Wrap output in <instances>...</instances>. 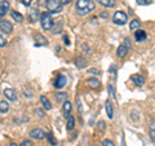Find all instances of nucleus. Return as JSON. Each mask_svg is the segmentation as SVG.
Returning a JSON list of instances; mask_svg holds the SVG:
<instances>
[{
    "label": "nucleus",
    "mask_w": 155,
    "mask_h": 146,
    "mask_svg": "<svg viewBox=\"0 0 155 146\" xmlns=\"http://www.w3.org/2000/svg\"><path fill=\"white\" fill-rule=\"evenodd\" d=\"M75 9L80 16H85L94 11V3L92 0H78L75 4Z\"/></svg>",
    "instance_id": "nucleus-1"
},
{
    "label": "nucleus",
    "mask_w": 155,
    "mask_h": 146,
    "mask_svg": "<svg viewBox=\"0 0 155 146\" xmlns=\"http://www.w3.org/2000/svg\"><path fill=\"white\" fill-rule=\"evenodd\" d=\"M45 7L48 13H60L62 11V4L58 0H47Z\"/></svg>",
    "instance_id": "nucleus-2"
},
{
    "label": "nucleus",
    "mask_w": 155,
    "mask_h": 146,
    "mask_svg": "<svg viewBox=\"0 0 155 146\" xmlns=\"http://www.w3.org/2000/svg\"><path fill=\"white\" fill-rule=\"evenodd\" d=\"M40 22H41V27L44 30H51L53 27V18L51 16V13H43L40 17Z\"/></svg>",
    "instance_id": "nucleus-3"
},
{
    "label": "nucleus",
    "mask_w": 155,
    "mask_h": 146,
    "mask_svg": "<svg viewBox=\"0 0 155 146\" xmlns=\"http://www.w3.org/2000/svg\"><path fill=\"white\" fill-rule=\"evenodd\" d=\"M113 21L115 25H119V26H123L127 23L128 21V17H127V14L123 13V12H116L114 14V17H113Z\"/></svg>",
    "instance_id": "nucleus-4"
},
{
    "label": "nucleus",
    "mask_w": 155,
    "mask_h": 146,
    "mask_svg": "<svg viewBox=\"0 0 155 146\" xmlns=\"http://www.w3.org/2000/svg\"><path fill=\"white\" fill-rule=\"evenodd\" d=\"M0 31L5 32V34H11L13 31V26L9 21H0Z\"/></svg>",
    "instance_id": "nucleus-5"
},
{
    "label": "nucleus",
    "mask_w": 155,
    "mask_h": 146,
    "mask_svg": "<svg viewBox=\"0 0 155 146\" xmlns=\"http://www.w3.org/2000/svg\"><path fill=\"white\" fill-rule=\"evenodd\" d=\"M30 136L32 138H36V140H43L45 137V132L43 129L40 128H35V129H32L31 132H30Z\"/></svg>",
    "instance_id": "nucleus-6"
},
{
    "label": "nucleus",
    "mask_w": 155,
    "mask_h": 146,
    "mask_svg": "<svg viewBox=\"0 0 155 146\" xmlns=\"http://www.w3.org/2000/svg\"><path fill=\"white\" fill-rule=\"evenodd\" d=\"M128 52H129V48L123 43V44H120V45L118 47V51H116V56H118L119 58H123V57L127 56Z\"/></svg>",
    "instance_id": "nucleus-7"
},
{
    "label": "nucleus",
    "mask_w": 155,
    "mask_h": 146,
    "mask_svg": "<svg viewBox=\"0 0 155 146\" xmlns=\"http://www.w3.org/2000/svg\"><path fill=\"white\" fill-rule=\"evenodd\" d=\"M130 80L138 87H142L145 84V78L142 75H138V74H134V75L130 76Z\"/></svg>",
    "instance_id": "nucleus-8"
},
{
    "label": "nucleus",
    "mask_w": 155,
    "mask_h": 146,
    "mask_svg": "<svg viewBox=\"0 0 155 146\" xmlns=\"http://www.w3.org/2000/svg\"><path fill=\"white\" fill-rule=\"evenodd\" d=\"M4 96H5L8 100H11V101H16V100H17V93H16V91L12 89V88L4 89Z\"/></svg>",
    "instance_id": "nucleus-9"
},
{
    "label": "nucleus",
    "mask_w": 155,
    "mask_h": 146,
    "mask_svg": "<svg viewBox=\"0 0 155 146\" xmlns=\"http://www.w3.org/2000/svg\"><path fill=\"white\" fill-rule=\"evenodd\" d=\"M66 83H67L66 76H64V75H60V76L57 78L56 83H54V87H56V88H58V89H61V88H64V87L66 85Z\"/></svg>",
    "instance_id": "nucleus-10"
},
{
    "label": "nucleus",
    "mask_w": 155,
    "mask_h": 146,
    "mask_svg": "<svg viewBox=\"0 0 155 146\" xmlns=\"http://www.w3.org/2000/svg\"><path fill=\"white\" fill-rule=\"evenodd\" d=\"M9 7L11 5H9V3L7 2V0H3L2 4H0V18L7 14V12L9 11Z\"/></svg>",
    "instance_id": "nucleus-11"
},
{
    "label": "nucleus",
    "mask_w": 155,
    "mask_h": 146,
    "mask_svg": "<svg viewBox=\"0 0 155 146\" xmlns=\"http://www.w3.org/2000/svg\"><path fill=\"white\" fill-rule=\"evenodd\" d=\"M105 109H106V114H107L109 119H113L114 118V110H113V105L109 100H106L105 102Z\"/></svg>",
    "instance_id": "nucleus-12"
},
{
    "label": "nucleus",
    "mask_w": 155,
    "mask_h": 146,
    "mask_svg": "<svg viewBox=\"0 0 155 146\" xmlns=\"http://www.w3.org/2000/svg\"><path fill=\"white\" fill-rule=\"evenodd\" d=\"M35 40H36V43H35V47H40V45H48V40L47 39L43 36V35H40V34H36V36H35Z\"/></svg>",
    "instance_id": "nucleus-13"
},
{
    "label": "nucleus",
    "mask_w": 155,
    "mask_h": 146,
    "mask_svg": "<svg viewBox=\"0 0 155 146\" xmlns=\"http://www.w3.org/2000/svg\"><path fill=\"white\" fill-rule=\"evenodd\" d=\"M71 109H72L71 102H70V101H65V102H64V108H62V111H64V115L66 116V118H67V116H70Z\"/></svg>",
    "instance_id": "nucleus-14"
},
{
    "label": "nucleus",
    "mask_w": 155,
    "mask_h": 146,
    "mask_svg": "<svg viewBox=\"0 0 155 146\" xmlns=\"http://www.w3.org/2000/svg\"><path fill=\"white\" fill-rule=\"evenodd\" d=\"M87 83H88V85L91 87V88H93V89L100 88V80L96 79V78H89Z\"/></svg>",
    "instance_id": "nucleus-15"
},
{
    "label": "nucleus",
    "mask_w": 155,
    "mask_h": 146,
    "mask_svg": "<svg viewBox=\"0 0 155 146\" xmlns=\"http://www.w3.org/2000/svg\"><path fill=\"white\" fill-rule=\"evenodd\" d=\"M101 5H104V7H106V8H113V7H115V4H116V2L115 0H97Z\"/></svg>",
    "instance_id": "nucleus-16"
},
{
    "label": "nucleus",
    "mask_w": 155,
    "mask_h": 146,
    "mask_svg": "<svg viewBox=\"0 0 155 146\" xmlns=\"http://www.w3.org/2000/svg\"><path fill=\"white\" fill-rule=\"evenodd\" d=\"M136 40H137L138 43L140 41H143L145 40V39H146V32H145L143 30H140V28H138V31H136Z\"/></svg>",
    "instance_id": "nucleus-17"
},
{
    "label": "nucleus",
    "mask_w": 155,
    "mask_h": 146,
    "mask_svg": "<svg viewBox=\"0 0 155 146\" xmlns=\"http://www.w3.org/2000/svg\"><path fill=\"white\" fill-rule=\"evenodd\" d=\"M40 102L43 104V108H44L45 110H51L52 109V104H51L49 100H48L45 96H41L40 97Z\"/></svg>",
    "instance_id": "nucleus-18"
},
{
    "label": "nucleus",
    "mask_w": 155,
    "mask_h": 146,
    "mask_svg": "<svg viewBox=\"0 0 155 146\" xmlns=\"http://www.w3.org/2000/svg\"><path fill=\"white\" fill-rule=\"evenodd\" d=\"M75 64H76V66L79 67V69H83V67L87 66V60L84 57H78L75 60Z\"/></svg>",
    "instance_id": "nucleus-19"
},
{
    "label": "nucleus",
    "mask_w": 155,
    "mask_h": 146,
    "mask_svg": "<svg viewBox=\"0 0 155 146\" xmlns=\"http://www.w3.org/2000/svg\"><path fill=\"white\" fill-rule=\"evenodd\" d=\"M140 25H141V22H140L138 19H133V21L129 23V28L132 31H134V30H137V28H140Z\"/></svg>",
    "instance_id": "nucleus-20"
},
{
    "label": "nucleus",
    "mask_w": 155,
    "mask_h": 146,
    "mask_svg": "<svg viewBox=\"0 0 155 146\" xmlns=\"http://www.w3.org/2000/svg\"><path fill=\"white\" fill-rule=\"evenodd\" d=\"M9 104L5 101H0V113H8Z\"/></svg>",
    "instance_id": "nucleus-21"
},
{
    "label": "nucleus",
    "mask_w": 155,
    "mask_h": 146,
    "mask_svg": "<svg viewBox=\"0 0 155 146\" xmlns=\"http://www.w3.org/2000/svg\"><path fill=\"white\" fill-rule=\"evenodd\" d=\"M75 127V119L74 116H69V121H67V131H72Z\"/></svg>",
    "instance_id": "nucleus-22"
},
{
    "label": "nucleus",
    "mask_w": 155,
    "mask_h": 146,
    "mask_svg": "<svg viewBox=\"0 0 155 146\" xmlns=\"http://www.w3.org/2000/svg\"><path fill=\"white\" fill-rule=\"evenodd\" d=\"M56 100H57V102H65V101H67V93H57L56 95Z\"/></svg>",
    "instance_id": "nucleus-23"
},
{
    "label": "nucleus",
    "mask_w": 155,
    "mask_h": 146,
    "mask_svg": "<svg viewBox=\"0 0 155 146\" xmlns=\"http://www.w3.org/2000/svg\"><path fill=\"white\" fill-rule=\"evenodd\" d=\"M11 14H12V18L16 19L17 22H22V21H23V16H22L21 13H18V12H12Z\"/></svg>",
    "instance_id": "nucleus-24"
},
{
    "label": "nucleus",
    "mask_w": 155,
    "mask_h": 146,
    "mask_svg": "<svg viewBox=\"0 0 155 146\" xmlns=\"http://www.w3.org/2000/svg\"><path fill=\"white\" fill-rule=\"evenodd\" d=\"M38 16H39V11H38V9H32L31 13H30V19H31V22H35L36 19H38Z\"/></svg>",
    "instance_id": "nucleus-25"
},
{
    "label": "nucleus",
    "mask_w": 155,
    "mask_h": 146,
    "mask_svg": "<svg viewBox=\"0 0 155 146\" xmlns=\"http://www.w3.org/2000/svg\"><path fill=\"white\" fill-rule=\"evenodd\" d=\"M45 136H47V138L49 140V142H51V145H52V146H56V145H57V140H56L54 137H53V134H52L51 132H49V133H47Z\"/></svg>",
    "instance_id": "nucleus-26"
},
{
    "label": "nucleus",
    "mask_w": 155,
    "mask_h": 146,
    "mask_svg": "<svg viewBox=\"0 0 155 146\" xmlns=\"http://www.w3.org/2000/svg\"><path fill=\"white\" fill-rule=\"evenodd\" d=\"M109 91H110V95L113 98H116V95H115V89H114V85L113 84H109Z\"/></svg>",
    "instance_id": "nucleus-27"
},
{
    "label": "nucleus",
    "mask_w": 155,
    "mask_h": 146,
    "mask_svg": "<svg viewBox=\"0 0 155 146\" xmlns=\"http://www.w3.org/2000/svg\"><path fill=\"white\" fill-rule=\"evenodd\" d=\"M150 137H151L153 142L155 144V125H153L151 129H150Z\"/></svg>",
    "instance_id": "nucleus-28"
},
{
    "label": "nucleus",
    "mask_w": 155,
    "mask_h": 146,
    "mask_svg": "<svg viewBox=\"0 0 155 146\" xmlns=\"http://www.w3.org/2000/svg\"><path fill=\"white\" fill-rule=\"evenodd\" d=\"M153 0H137V4L138 5H147V4H150Z\"/></svg>",
    "instance_id": "nucleus-29"
},
{
    "label": "nucleus",
    "mask_w": 155,
    "mask_h": 146,
    "mask_svg": "<svg viewBox=\"0 0 155 146\" xmlns=\"http://www.w3.org/2000/svg\"><path fill=\"white\" fill-rule=\"evenodd\" d=\"M7 44H8V41L5 40V38L0 35V47H5Z\"/></svg>",
    "instance_id": "nucleus-30"
},
{
    "label": "nucleus",
    "mask_w": 155,
    "mask_h": 146,
    "mask_svg": "<svg viewBox=\"0 0 155 146\" xmlns=\"http://www.w3.org/2000/svg\"><path fill=\"white\" fill-rule=\"evenodd\" d=\"M102 146H115L113 141H110V140H105L104 142H102Z\"/></svg>",
    "instance_id": "nucleus-31"
},
{
    "label": "nucleus",
    "mask_w": 155,
    "mask_h": 146,
    "mask_svg": "<svg viewBox=\"0 0 155 146\" xmlns=\"http://www.w3.org/2000/svg\"><path fill=\"white\" fill-rule=\"evenodd\" d=\"M35 113H36V115L39 116V118H44V111H43L41 109H36Z\"/></svg>",
    "instance_id": "nucleus-32"
},
{
    "label": "nucleus",
    "mask_w": 155,
    "mask_h": 146,
    "mask_svg": "<svg viewBox=\"0 0 155 146\" xmlns=\"http://www.w3.org/2000/svg\"><path fill=\"white\" fill-rule=\"evenodd\" d=\"M105 127H106L105 121H100V123H98V129L101 131V132H104V131H105Z\"/></svg>",
    "instance_id": "nucleus-33"
},
{
    "label": "nucleus",
    "mask_w": 155,
    "mask_h": 146,
    "mask_svg": "<svg viewBox=\"0 0 155 146\" xmlns=\"http://www.w3.org/2000/svg\"><path fill=\"white\" fill-rule=\"evenodd\" d=\"M23 5H26V7H28V5H31V3H32V0H19Z\"/></svg>",
    "instance_id": "nucleus-34"
},
{
    "label": "nucleus",
    "mask_w": 155,
    "mask_h": 146,
    "mask_svg": "<svg viewBox=\"0 0 155 146\" xmlns=\"http://www.w3.org/2000/svg\"><path fill=\"white\" fill-rule=\"evenodd\" d=\"M19 146H32V142H31V141H28V140H26V141H23V142Z\"/></svg>",
    "instance_id": "nucleus-35"
},
{
    "label": "nucleus",
    "mask_w": 155,
    "mask_h": 146,
    "mask_svg": "<svg viewBox=\"0 0 155 146\" xmlns=\"http://www.w3.org/2000/svg\"><path fill=\"white\" fill-rule=\"evenodd\" d=\"M64 43H65L66 45H70V40H69V38H67L66 35L64 36Z\"/></svg>",
    "instance_id": "nucleus-36"
},
{
    "label": "nucleus",
    "mask_w": 155,
    "mask_h": 146,
    "mask_svg": "<svg viewBox=\"0 0 155 146\" xmlns=\"http://www.w3.org/2000/svg\"><path fill=\"white\" fill-rule=\"evenodd\" d=\"M58 2H60L62 5H64V4H69V3H71L72 0H58Z\"/></svg>",
    "instance_id": "nucleus-37"
},
{
    "label": "nucleus",
    "mask_w": 155,
    "mask_h": 146,
    "mask_svg": "<svg viewBox=\"0 0 155 146\" xmlns=\"http://www.w3.org/2000/svg\"><path fill=\"white\" fill-rule=\"evenodd\" d=\"M89 71L92 72V74H94V75H100V71H98V70H96V69H91Z\"/></svg>",
    "instance_id": "nucleus-38"
},
{
    "label": "nucleus",
    "mask_w": 155,
    "mask_h": 146,
    "mask_svg": "<svg viewBox=\"0 0 155 146\" xmlns=\"http://www.w3.org/2000/svg\"><path fill=\"white\" fill-rule=\"evenodd\" d=\"M124 44L127 45L128 48H130V40H129V39H125V40H124Z\"/></svg>",
    "instance_id": "nucleus-39"
},
{
    "label": "nucleus",
    "mask_w": 155,
    "mask_h": 146,
    "mask_svg": "<svg viewBox=\"0 0 155 146\" xmlns=\"http://www.w3.org/2000/svg\"><path fill=\"white\" fill-rule=\"evenodd\" d=\"M11 146H17V145H16V144H12V145H11Z\"/></svg>",
    "instance_id": "nucleus-40"
}]
</instances>
